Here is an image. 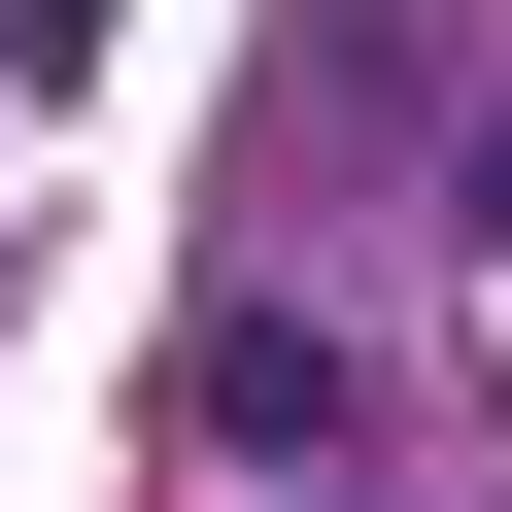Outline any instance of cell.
<instances>
[{
    "instance_id": "1",
    "label": "cell",
    "mask_w": 512,
    "mask_h": 512,
    "mask_svg": "<svg viewBox=\"0 0 512 512\" xmlns=\"http://www.w3.org/2000/svg\"><path fill=\"white\" fill-rule=\"evenodd\" d=\"M69 35H103V0H0V69H69Z\"/></svg>"
}]
</instances>
